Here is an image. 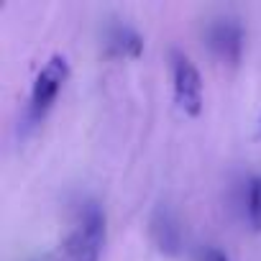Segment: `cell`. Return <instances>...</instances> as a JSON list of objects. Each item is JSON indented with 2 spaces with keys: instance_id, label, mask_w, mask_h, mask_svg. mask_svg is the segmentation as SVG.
I'll return each mask as SVG.
<instances>
[{
  "instance_id": "obj_1",
  "label": "cell",
  "mask_w": 261,
  "mask_h": 261,
  "mask_svg": "<svg viewBox=\"0 0 261 261\" xmlns=\"http://www.w3.org/2000/svg\"><path fill=\"white\" fill-rule=\"evenodd\" d=\"M105 243V213L97 202H85L67 238V261H100Z\"/></svg>"
},
{
  "instance_id": "obj_2",
  "label": "cell",
  "mask_w": 261,
  "mask_h": 261,
  "mask_svg": "<svg viewBox=\"0 0 261 261\" xmlns=\"http://www.w3.org/2000/svg\"><path fill=\"white\" fill-rule=\"evenodd\" d=\"M67 77H69V64H67V59H64L62 54H54V57L44 64V69L39 72V77H36V82H34V90H31L29 113H31L34 120H41V118L51 110V105H54L59 90L64 87Z\"/></svg>"
},
{
  "instance_id": "obj_3",
  "label": "cell",
  "mask_w": 261,
  "mask_h": 261,
  "mask_svg": "<svg viewBox=\"0 0 261 261\" xmlns=\"http://www.w3.org/2000/svg\"><path fill=\"white\" fill-rule=\"evenodd\" d=\"M172 82L177 105L190 118H197L202 113V77L182 51H172Z\"/></svg>"
},
{
  "instance_id": "obj_4",
  "label": "cell",
  "mask_w": 261,
  "mask_h": 261,
  "mask_svg": "<svg viewBox=\"0 0 261 261\" xmlns=\"http://www.w3.org/2000/svg\"><path fill=\"white\" fill-rule=\"evenodd\" d=\"M205 41H207V49L220 59V62H228V64H236L243 54V26L233 18H218L207 26V34H205Z\"/></svg>"
},
{
  "instance_id": "obj_5",
  "label": "cell",
  "mask_w": 261,
  "mask_h": 261,
  "mask_svg": "<svg viewBox=\"0 0 261 261\" xmlns=\"http://www.w3.org/2000/svg\"><path fill=\"white\" fill-rule=\"evenodd\" d=\"M151 238H154L156 248L164 251V253H177L179 251L182 228H179L177 218L167 207H159L154 213V218H151Z\"/></svg>"
},
{
  "instance_id": "obj_6",
  "label": "cell",
  "mask_w": 261,
  "mask_h": 261,
  "mask_svg": "<svg viewBox=\"0 0 261 261\" xmlns=\"http://www.w3.org/2000/svg\"><path fill=\"white\" fill-rule=\"evenodd\" d=\"M108 54L110 57H130L139 59L144 54V39L130 26H113L108 31Z\"/></svg>"
},
{
  "instance_id": "obj_7",
  "label": "cell",
  "mask_w": 261,
  "mask_h": 261,
  "mask_svg": "<svg viewBox=\"0 0 261 261\" xmlns=\"http://www.w3.org/2000/svg\"><path fill=\"white\" fill-rule=\"evenodd\" d=\"M248 218L256 230H261V177H256L248 187Z\"/></svg>"
},
{
  "instance_id": "obj_8",
  "label": "cell",
  "mask_w": 261,
  "mask_h": 261,
  "mask_svg": "<svg viewBox=\"0 0 261 261\" xmlns=\"http://www.w3.org/2000/svg\"><path fill=\"white\" fill-rule=\"evenodd\" d=\"M205 261H228V256L223 251H218V248H207L205 251Z\"/></svg>"
},
{
  "instance_id": "obj_9",
  "label": "cell",
  "mask_w": 261,
  "mask_h": 261,
  "mask_svg": "<svg viewBox=\"0 0 261 261\" xmlns=\"http://www.w3.org/2000/svg\"><path fill=\"white\" fill-rule=\"evenodd\" d=\"M258 139H261V118H258Z\"/></svg>"
}]
</instances>
